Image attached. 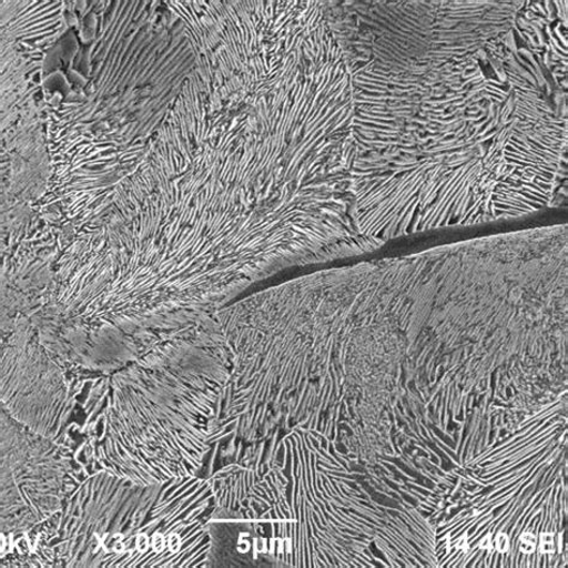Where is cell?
I'll list each match as a JSON object with an SVG mask.
<instances>
[{
    "mask_svg": "<svg viewBox=\"0 0 568 568\" xmlns=\"http://www.w3.org/2000/svg\"><path fill=\"white\" fill-rule=\"evenodd\" d=\"M514 0L345 2L356 226L397 237L567 200V59Z\"/></svg>",
    "mask_w": 568,
    "mask_h": 568,
    "instance_id": "1",
    "label": "cell"
},
{
    "mask_svg": "<svg viewBox=\"0 0 568 568\" xmlns=\"http://www.w3.org/2000/svg\"><path fill=\"white\" fill-rule=\"evenodd\" d=\"M361 462L316 430H277L213 473L219 516L250 523L261 567L413 565L400 486Z\"/></svg>",
    "mask_w": 568,
    "mask_h": 568,
    "instance_id": "2",
    "label": "cell"
},
{
    "mask_svg": "<svg viewBox=\"0 0 568 568\" xmlns=\"http://www.w3.org/2000/svg\"><path fill=\"white\" fill-rule=\"evenodd\" d=\"M215 315L104 375L87 429L95 470L139 486L207 476L221 442L217 417L231 375Z\"/></svg>",
    "mask_w": 568,
    "mask_h": 568,
    "instance_id": "3",
    "label": "cell"
},
{
    "mask_svg": "<svg viewBox=\"0 0 568 568\" xmlns=\"http://www.w3.org/2000/svg\"><path fill=\"white\" fill-rule=\"evenodd\" d=\"M217 505L207 477L139 486L100 469L61 511L0 537L2 568H209Z\"/></svg>",
    "mask_w": 568,
    "mask_h": 568,
    "instance_id": "4",
    "label": "cell"
},
{
    "mask_svg": "<svg viewBox=\"0 0 568 568\" xmlns=\"http://www.w3.org/2000/svg\"><path fill=\"white\" fill-rule=\"evenodd\" d=\"M0 351L2 409L38 435L89 453L84 403L100 373L57 362L26 317L2 324Z\"/></svg>",
    "mask_w": 568,
    "mask_h": 568,
    "instance_id": "5",
    "label": "cell"
},
{
    "mask_svg": "<svg viewBox=\"0 0 568 568\" xmlns=\"http://www.w3.org/2000/svg\"><path fill=\"white\" fill-rule=\"evenodd\" d=\"M94 470L88 452L42 437L0 410V537L26 534L61 511Z\"/></svg>",
    "mask_w": 568,
    "mask_h": 568,
    "instance_id": "6",
    "label": "cell"
}]
</instances>
